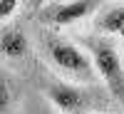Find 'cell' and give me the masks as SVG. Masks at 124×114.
I'll use <instances>...</instances> for the list:
<instances>
[{"instance_id":"1","label":"cell","mask_w":124,"mask_h":114,"mask_svg":"<svg viewBox=\"0 0 124 114\" xmlns=\"http://www.w3.org/2000/svg\"><path fill=\"white\" fill-rule=\"evenodd\" d=\"M40 45H42V52L50 62L60 79L65 82H94V69L89 65V57L85 55L77 42H72L70 37H62L55 30H42L40 35Z\"/></svg>"},{"instance_id":"2","label":"cell","mask_w":124,"mask_h":114,"mask_svg":"<svg viewBox=\"0 0 124 114\" xmlns=\"http://www.w3.org/2000/svg\"><path fill=\"white\" fill-rule=\"evenodd\" d=\"M79 47L89 57V65L94 69V77L104 82L109 94L117 102L124 99V65H122V52L117 40L102 37V35H82Z\"/></svg>"},{"instance_id":"3","label":"cell","mask_w":124,"mask_h":114,"mask_svg":"<svg viewBox=\"0 0 124 114\" xmlns=\"http://www.w3.org/2000/svg\"><path fill=\"white\" fill-rule=\"evenodd\" d=\"M99 3L94 0H72V3H47L40 10V20L47 25V30H57L60 27H67V25H75L79 20H85L89 15L97 13Z\"/></svg>"},{"instance_id":"4","label":"cell","mask_w":124,"mask_h":114,"mask_svg":"<svg viewBox=\"0 0 124 114\" xmlns=\"http://www.w3.org/2000/svg\"><path fill=\"white\" fill-rule=\"evenodd\" d=\"M45 97L62 114H82L87 104V94L77 84H70L65 79H52L45 87Z\"/></svg>"},{"instance_id":"5","label":"cell","mask_w":124,"mask_h":114,"mask_svg":"<svg viewBox=\"0 0 124 114\" xmlns=\"http://www.w3.org/2000/svg\"><path fill=\"white\" fill-rule=\"evenodd\" d=\"M92 25H94V35L112 37V40L122 37V32H124V5L122 3H109L104 8L99 5Z\"/></svg>"},{"instance_id":"6","label":"cell","mask_w":124,"mask_h":114,"mask_svg":"<svg viewBox=\"0 0 124 114\" xmlns=\"http://www.w3.org/2000/svg\"><path fill=\"white\" fill-rule=\"evenodd\" d=\"M27 52H30V40L23 27L10 25L0 32V55L5 60H10V62L23 60V57H27Z\"/></svg>"},{"instance_id":"7","label":"cell","mask_w":124,"mask_h":114,"mask_svg":"<svg viewBox=\"0 0 124 114\" xmlns=\"http://www.w3.org/2000/svg\"><path fill=\"white\" fill-rule=\"evenodd\" d=\"M13 107H15V87L0 67V114H13Z\"/></svg>"},{"instance_id":"8","label":"cell","mask_w":124,"mask_h":114,"mask_svg":"<svg viewBox=\"0 0 124 114\" xmlns=\"http://www.w3.org/2000/svg\"><path fill=\"white\" fill-rule=\"evenodd\" d=\"M17 13V0H0V23Z\"/></svg>"}]
</instances>
